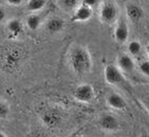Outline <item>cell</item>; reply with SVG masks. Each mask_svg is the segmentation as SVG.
I'll use <instances>...</instances> for the list:
<instances>
[{"mask_svg": "<svg viewBox=\"0 0 149 137\" xmlns=\"http://www.w3.org/2000/svg\"><path fill=\"white\" fill-rule=\"evenodd\" d=\"M69 64L76 74L89 73L93 64L89 51L84 46H74L69 53Z\"/></svg>", "mask_w": 149, "mask_h": 137, "instance_id": "cell-1", "label": "cell"}, {"mask_svg": "<svg viewBox=\"0 0 149 137\" xmlns=\"http://www.w3.org/2000/svg\"><path fill=\"white\" fill-rule=\"evenodd\" d=\"M118 17V8L112 1H105L100 6V19L105 24H112L114 23Z\"/></svg>", "mask_w": 149, "mask_h": 137, "instance_id": "cell-2", "label": "cell"}, {"mask_svg": "<svg viewBox=\"0 0 149 137\" xmlns=\"http://www.w3.org/2000/svg\"><path fill=\"white\" fill-rule=\"evenodd\" d=\"M104 77L107 83L111 86H120L125 82L123 71L115 64H108L104 70Z\"/></svg>", "mask_w": 149, "mask_h": 137, "instance_id": "cell-3", "label": "cell"}, {"mask_svg": "<svg viewBox=\"0 0 149 137\" xmlns=\"http://www.w3.org/2000/svg\"><path fill=\"white\" fill-rule=\"evenodd\" d=\"M41 119L48 128H57L63 120V114L59 109L51 108L43 112Z\"/></svg>", "mask_w": 149, "mask_h": 137, "instance_id": "cell-4", "label": "cell"}, {"mask_svg": "<svg viewBox=\"0 0 149 137\" xmlns=\"http://www.w3.org/2000/svg\"><path fill=\"white\" fill-rule=\"evenodd\" d=\"M94 96V89L89 83H81L74 91L75 99L80 102H90Z\"/></svg>", "mask_w": 149, "mask_h": 137, "instance_id": "cell-5", "label": "cell"}, {"mask_svg": "<svg viewBox=\"0 0 149 137\" xmlns=\"http://www.w3.org/2000/svg\"><path fill=\"white\" fill-rule=\"evenodd\" d=\"M92 15H93V8L80 3L77 9L73 12L71 20L74 22H85L91 19Z\"/></svg>", "mask_w": 149, "mask_h": 137, "instance_id": "cell-6", "label": "cell"}, {"mask_svg": "<svg viewBox=\"0 0 149 137\" xmlns=\"http://www.w3.org/2000/svg\"><path fill=\"white\" fill-rule=\"evenodd\" d=\"M98 126H100V129H103L105 131L114 132L120 129V121L114 115L104 114L98 119Z\"/></svg>", "mask_w": 149, "mask_h": 137, "instance_id": "cell-7", "label": "cell"}, {"mask_svg": "<svg viewBox=\"0 0 149 137\" xmlns=\"http://www.w3.org/2000/svg\"><path fill=\"white\" fill-rule=\"evenodd\" d=\"M129 37V28L125 21L120 20V22L116 24L114 29V39L118 43L123 44L128 40Z\"/></svg>", "mask_w": 149, "mask_h": 137, "instance_id": "cell-8", "label": "cell"}, {"mask_svg": "<svg viewBox=\"0 0 149 137\" xmlns=\"http://www.w3.org/2000/svg\"><path fill=\"white\" fill-rule=\"evenodd\" d=\"M126 16L131 22H139L144 16V10L136 3H128L126 6Z\"/></svg>", "mask_w": 149, "mask_h": 137, "instance_id": "cell-9", "label": "cell"}, {"mask_svg": "<svg viewBox=\"0 0 149 137\" xmlns=\"http://www.w3.org/2000/svg\"><path fill=\"white\" fill-rule=\"evenodd\" d=\"M107 103L112 109L118 110V111H126L127 110V102L120 94L118 93H111L107 96Z\"/></svg>", "mask_w": 149, "mask_h": 137, "instance_id": "cell-10", "label": "cell"}, {"mask_svg": "<svg viewBox=\"0 0 149 137\" xmlns=\"http://www.w3.org/2000/svg\"><path fill=\"white\" fill-rule=\"evenodd\" d=\"M118 66L125 73H131L134 71L135 62L133 58L131 57V55L123 54L118 57Z\"/></svg>", "mask_w": 149, "mask_h": 137, "instance_id": "cell-11", "label": "cell"}, {"mask_svg": "<svg viewBox=\"0 0 149 137\" xmlns=\"http://www.w3.org/2000/svg\"><path fill=\"white\" fill-rule=\"evenodd\" d=\"M65 26H66V23L63 19L59 17H52L47 21L46 29L51 34H56V33L63 31L65 29Z\"/></svg>", "mask_w": 149, "mask_h": 137, "instance_id": "cell-12", "label": "cell"}, {"mask_svg": "<svg viewBox=\"0 0 149 137\" xmlns=\"http://www.w3.org/2000/svg\"><path fill=\"white\" fill-rule=\"evenodd\" d=\"M19 55L16 52V50L8 52L2 58V64L4 68H14L19 62Z\"/></svg>", "mask_w": 149, "mask_h": 137, "instance_id": "cell-13", "label": "cell"}, {"mask_svg": "<svg viewBox=\"0 0 149 137\" xmlns=\"http://www.w3.org/2000/svg\"><path fill=\"white\" fill-rule=\"evenodd\" d=\"M83 0H57V6L65 12H70L77 9Z\"/></svg>", "mask_w": 149, "mask_h": 137, "instance_id": "cell-14", "label": "cell"}, {"mask_svg": "<svg viewBox=\"0 0 149 137\" xmlns=\"http://www.w3.org/2000/svg\"><path fill=\"white\" fill-rule=\"evenodd\" d=\"M9 32L12 35L14 36H18L22 33L23 31V26L21 21H19L18 19H12L8 22V26H6Z\"/></svg>", "mask_w": 149, "mask_h": 137, "instance_id": "cell-15", "label": "cell"}, {"mask_svg": "<svg viewBox=\"0 0 149 137\" xmlns=\"http://www.w3.org/2000/svg\"><path fill=\"white\" fill-rule=\"evenodd\" d=\"M41 26V17L37 14H32L26 18V26L31 31H36V30Z\"/></svg>", "mask_w": 149, "mask_h": 137, "instance_id": "cell-16", "label": "cell"}, {"mask_svg": "<svg viewBox=\"0 0 149 137\" xmlns=\"http://www.w3.org/2000/svg\"><path fill=\"white\" fill-rule=\"evenodd\" d=\"M46 0H29L26 3V9L32 13L39 12L46 6Z\"/></svg>", "mask_w": 149, "mask_h": 137, "instance_id": "cell-17", "label": "cell"}, {"mask_svg": "<svg viewBox=\"0 0 149 137\" xmlns=\"http://www.w3.org/2000/svg\"><path fill=\"white\" fill-rule=\"evenodd\" d=\"M141 51H142V46H141L140 41H136V40L130 41L128 44V52L131 56H136L140 54Z\"/></svg>", "mask_w": 149, "mask_h": 137, "instance_id": "cell-18", "label": "cell"}, {"mask_svg": "<svg viewBox=\"0 0 149 137\" xmlns=\"http://www.w3.org/2000/svg\"><path fill=\"white\" fill-rule=\"evenodd\" d=\"M9 104L6 102V100H1V102H0V117H1V119H6L9 115Z\"/></svg>", "mask_w": 149, "mask_h": 137, "instance_id": "cell-19", "label": "cell"}, {"mask_svg": "<svg viewBox=\"0 0 149 137\" xmlns=\"http://www.w3.org/2000/svg\"><path fill=\"white\" fill-rule=\"evenodd\" d=\"M139 68H140L141 73L149 78V60H145L139 64Z\"/></svg>", "mask_w": 149, "mask_h": 137, "instance_id": "cell-20", "label": "cell"}, {"mask_svg": "<svg viewBox=\"0 0 149 137\" xmlns=\"http://www.w3.org/2000/svg\"><path fill=\"white\" fill-rule=\"evenodd\" d=\"M6 1L8 4L13 6H18L23 2V0H6Z\"/></svg>", "mask_w": 149, "mask_h": 137, "instance_id": "cell-21", "label": "cell"}, {"mask_svg": "<svg viewBox=\"0 0 149 137\" xmlns=\"http://www.w3.org/2000/svg\"><path fill=\"white\" fill-rule=\"evenodd\" d=\"M97 2H98V0H83V1H81V3L86 4V6H91V8H93Z\"/></svg>", "mask_w": 149, "mask_h": 137, "instance_id": "cell-22", "label": "cell"}, {"mask_svg": "<svg viewBox=\"0 0 149 137\" xmlns=\"http://www.w3.org/2000/svg\"><path fill=\"white\" fill-rule=\"evenodd\" d=\"M143 103H144V106H145V108H146V110L149 112V95L143 99Z\"/></svg>", "mask_w": 149, "mask_h": 137, "instance_id": "cell-23", "label": "cell"}, {"mask_svg": "<svg viewBox=\"0 0 149 137\" xmlns=\"http://www.w3.org/2000/svg\"><path fill=\"white\" fill-rule=\"evenodd\" d=\"M140 137H149V132L147 131L146 129H143L140 133Z\"/></svg>", "mask_w": 149, "mask_h": 137, "instance_id": "cell-24", "label": "cell"}, {"mask_svg": "<svg viewBox=\"0 0 149 137\" xmlns=\"http://www.w3.org/2000/svg\"><path fill=\"white\" fill-rule=\"evenodd\" d=\"M0 19H1V21L4 19V11L2 9L0 10Z\"/></svg>", "mask_w": 149, "mask_h": 137, "instance_id": "cell-25", "label": "cell"}, {"mask_svg": "<svg viewBox=\"0 0 149 137\" xmlns=\"http://www.w3.org/2000/svg\"><path fill=\"white\" fill-rule=\"evenodd\" d=\"M146 52H147V54H148V56H149V42L147 43V46H146Z\"/></svg>", "mask_w": 149, "mask_h": 137, "instance_id": "cell-26", "label": "cell"}, {"mask_svg": "<svg viewBox=\"0 0 149 137\" xmlns=\"http://www.w3.org/2000/svg\"><path fill=\"white\" fill-rule=\"evenodd\" d=\"M0 137H6V136L4 134H3V133H1V134H0Z\"/></svg>", "mask_w": 149, "mask_h": 137, "instance_id": "cell-27", "label": "cell"}]
</instances>
